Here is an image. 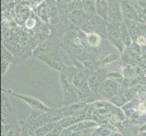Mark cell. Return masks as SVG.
<instances>
[{"instance_id":"14","label":"cell","mask_w":146,"mask_h":136,"mask_svg":"<svg viewBox=\"0 0 146 136\" xmlns=\"http://www.w3.org/2000/svg\"><path fill=\"white\" fill-rule=\"evenodd\" d=\"M11 113V107H10V104L7 102V98L5 97V95H3L2 98V114L3 116H7V115L10 114Z\"/></svg>"},{"instance_id":"12","label":"cell","mask_w":146,"mask_h":136,"mask_svg":"<svg viewBox=\"0 0 146 136\" xmlns=\"http://www.w3.org/2000/svg\"><path fill=\"white\" fill-rule=\"evenodd\" d=\"M86 40L90 45H92V46H97L101 42V37L96 33H90L86 34Z\"/></svg>"},{"instance_id":"11","label":"cell","mask_w":146,"mask_h":136,"mask_svg":"<svg viewBox=\"0 0 146 136\" xmlns=\"http://www.w3.org/2000/svg\"><path fill=\"white\" fill-rule=\"evenodd\" d=\"M101 81H100V77L98 76L97 74H93L91 76L89 77L88 80V85L90 89L94 92H98V89L101 85Z\"/></svg>"},{"instance_id":"4","label":"cell","mask_w":146,"mask_h":136,"mask_svg":"<svg viewBox=\"0 0 146 136\" xmlns=\"http://www.w3.org/2000/svg\"><path fill=\"white\" fill-rule=\"evenodd\" d=\"M11 95L15 97H17L19 99L23 100L25 103H27L31 109L33 110H37V111H41V112H49L51 111L49 107H47L46 104H44L41 101H39L36 98L33 97H29V96H26V95H21V94H11Z\"/></svg>"},{"instance_id":"13","label":"cell","mask_w":146,"mask_h":136,"mask_svg":"<svg viewBox=\"0 0 146 136\" xmlns=\"http://www.w3.org/2000/svg\"><path fill=\"white\" fill-rule=\"evenodd\" d=\"M83 7L88 13H95L96 7H95V2L94 0H84Z\"/></svg>"},{"instance_id":"1","label":"cell","mask_w":146,"mask_h":136,"mask_svg":"<svg viewBox=\"0 0 146 136\" xmlns=\"http://www.w3.org/2000/svg\"><path fill=\"white\" fill-rule=\"evenodd\" d=\"M119 87V84L115 82L114 79H106L101 84L98 89V93L103 97L106 99H111L118 94Z\"/></svg>"},{"instance_id":"16","label":"cell","mask_w":146,"mask_h":136,"mask_svg":"<svg viewBox=\"0 0 146 136\" xmlns=\"http://www.w3.org/2000/svg\"><path fill=\"white\" fill-rule=\"evenodd\" d=\"M116 59H117V54H109L106 55V56L103 57V59L101 60L100 63H102V64H109V63H112V62L115 61Z\"/></svg>"},{"instance_id":"18","label":"cell","mask_w":146,"mask_h":136,"mask_svg":"<svg viewBox=\"0 0 146 136\" xmlns=\"http://www.w3.org/2000/svg\"><path fill=\"white\" fill-rule=\"evenodd\" d=\"M136 42L139 45L140 44H146V37L143 36H139L136 39Z\"/></svg>"},{"instance_id":"3","label":"cell","mask_w":146,"mask_h":136,"mask_svg":"<svg viewBox=\"0 0 146 136\" xmlns=\"http://www.w3.org/2000/svg\"><path fill=\"white\" fill-rule=\"evenodd\" d=\"M108 2V17L112 19L113 22H122V8H121L120 0H107Z\"/></svg>"},{"instance_id":"8","label":"cell","mask_w":146,"mask_h":136,"mask_svg":"<svg viewBox=\"0 0 146 136\" xmlns=\"http://www.w3.org/2000/svg\"><path fill=\"white\" fill-rule=\"evenodd\" d=\"M96 13L99 17L106 21L108 17V2L107 0H96L95 1Z\"/></svg>"},{"instance_id":"6","label":"cell","mask_w":146,"mask_h":136,"mask_svg":"<svg viewBox=\"0 0 146 136\" xmlns=\"http://www.w3.org/2000/svg\"><path fill=\"white\" fill-rule=\"evenodd\" d=\"M38 58L40 60H42L46 64H48L50 67H52L54 70H57L59 72H64V65L61 64L59 61H57L56 59L50 56L48 54H43V55H38Z\"/></svg>"},{"instance_id":"2","label":"cell","mask_w":146,"mask_h":136,"mask_svg":"<svg viewBox=\"0 0 146 136\" xmlns=\"http://www.w3.org/2000/svg\"><path fill=\"white\" fill-rule=\"evenodd\" d=\"M107 30L109 33V39L115 46L119 48L120 52H123L124 44L123 42L122 36L120 32V25L115 22H111L107 25Z\"/></svg>"},{"instance_id":"15","label":"cell","mask_w":146,"mask_h":136,"mask_svg":"<svg viewBox=\"0 0 146 136\" xmlns=\"http://www.w3.org/2000/svg\"><path fill=\"white\" fill-rule=\"evenodd\" d=\"M64 127H62L61 125L58 123V122L55 124V126L50 131V132L46 134V136H60L62 133V132L64 131Z\"/></svg>"},{"instance_id":"17","label":"cell","mask_w":146,"mask_h":136,"mask_svg":"<svg viewBox=\"0 0 146 136\" xmlns=\"http://www.w3.org/2000/svg\"><path fill=\"white\" fill-rule=\"evenodd\" d=\"M138 112H139L140 115H146V101L139 103Z\"/></svg>"},{"instance_id":"10","label":"cell","mask_w":146,"mask_h":136,"mask_svg":"<svg viewBox=\"0 0 146 136\" xmlns=\"http://www.w3.org/2000/svg\"><path fill=\"white\" fill-rule=\"evenodd\" d=\"M120 32H121V36H122L123 42L124 45L129 46L132 44V36L129 33L128 28L124 26V25H120Z\"/></svg>"},{"instance_id":"5","label":"cell","mask_w":146,"mask_h":136,"mask_svg":"<svg viewBox=\"0 0 146 136\" xmlns=\"http://www.w3.org/2000/svg\"><path fill=\"white\" fill-rule=\"evenodd\" d=\"M121 8L124 14V17H126L128 19L133 20L137 17L138 12L135 7H133V4L128 0H121Z\"/></svg>"},{"instance_id":"19","label":"cell","mask_w":146,"mask_h":136,"mask_svg":"<svg viewBox=\"0 0 146 136\" xmlns=\"http://www.w3.org/2000/svg\"><path fill=\"white\" fill-rule=\"evenodd\" d=\"M108 136H123V135L119 132H112Z\"/></svg>"},{"instance_id":"7","label":"cell","mask_w":146,"mask_h":136,"mask_svg":"<svg viewBox=\"0 0 146 136\" xmlns=\"http://www.w3.org/2000/svg\"><path fill=\"white\" fill-rule=\"evenodd\" d=\"M21 128L17 124L2 123V136H20Z\"/></svg>"},{"instance_id":"9","label":"cell","mask_w":146,"mask_h":136,"mask_svg":"<svg viewBox=\"0 0 146 136\" xmlns=\"http://www.w3.org/2000/svg\"><path fill=\"white\" fill-rule=\"evenodd\" d=\"M12 61V54H10L7 50L3 47L2 51V73L3 75L6 74L7 70L9 66V64Z\"/></svg>"}]
</instances>
